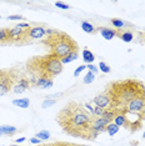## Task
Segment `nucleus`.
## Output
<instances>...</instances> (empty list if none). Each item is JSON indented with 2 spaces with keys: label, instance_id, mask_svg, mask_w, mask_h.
Returning <instances> with one entry per match:
<instances>
[{
  "label": "nucleus",
  "instance_id": "16",
  "mask_svg": "<svg viewBox=\"0 0 145 146\" xmlns=\"http://www.w3.org/2000/svg\"><path fill=\"white\" fill-rule=\"evenodd\" d=\"M13 105L18 106L20 109H28L30 106V100L28 98H24V99H15L13 100Z\"/></svg>",
  "mask_w": 145,
  "mask_h": 146
},
{
  "label": "nucleus",
  "instance_id": "36",
  "mask_svg": "<svg viewBox=\"0 0 145 146\" xmlns=\"http://www.w3.org/2000/svg\"><path fill=\"white\" fill-rule=\"evenodd\" d=\"M26 140L25 137H20V139H16V144H19V142H24Z\"/></svg>",
  "mask_w": 145,
  "mask_h": 146
},
{
  "label": "nucleus",
  "instance_id": "40",
  "mask_svg": "<svg viewBox=\"0 0 145 146\" xmlns=\"http://www.w3.org/2000/svg\"><path fill=\"white\" fill-rule=\"evenodd\" d=\"M144 90H145V84H144Z\"/></svg>",
  "mask_w": 145,
  "mask_h": 146
},
{
  "label": "nucleus",
  "instance_id": "13",
  "mask_svg": "<svg viewBox=\"0 0 145 146\" xmlns=\"http://www.w3.org/2000/svg\"><path fill=\"white\" fill-rule=\"evenodd\" d=\"M18 132V129L11 125H1L0 126V136H13Z\"/></svg>",
  "mask_w": 145,
  "mask_h": 146
},
{
  "label": "nucleus",
  "instance_id": "25",
  "mask_svg": "<svg viewBox=\"0 0 145 146\" xmlns=\"http://www.w3.org/2000/svg\"><path fill=\"white\" fill-rule=\"evenodd\" d=\"M105 111V109H101L99 108V106H94V110H93V114H91V116L93 117H101Z\"/></svg>",
  "mask_w": 145,
  "mask_h": 146
},
{
  "label": "nucleus",
  "instance_id": "5",
  "mask_svg": "<svg viewBox=\"0 0 145 146\" xmlns=\"http://www.w3.org/2000/svg\"><path fill=\"white\" fill-rule=\"evenodd\" d=\"M20 78V71L16 69H0V96L9 94Z\"/></svg>",
  "mask_w": 145,
  "mask_h": 146
},
{
  "label": "nucleus",
  "instance_id": "11",
  "mask_svg": "<svg viewBox=\"0 0 145 146\" xmlns=\"http://www.w3.org/2000/svg\"><path fill=\"white\" fill-rule=\"evenodd\" d=\"M54 81L53 79H47V78H40V79H36V80L33 82V86L35 88H43V89H49L51 88Z\"/></svg>",
  "mask_w": 145,
  "mask_h": 146
},
{
  "label": "nucleus",
  "instance_id": "22",
  "mask_svg": "<svg viewBox=\"0 0 145 146\" xmlns=\"http://www.w3.org/2000/svg\"><path fill=\"white\" fill-rule=\"evenodd\" d=\"M0 44H8V29H0Z\"/></svg>",
  "mask_w": 145,
  "mask_h": 146
},
{
  "label": "nucleus",
  "instance_id": "3",
  "mask_svg": "<svg viewBox=\"0 0 145 146\" xmlns=\"http://www.w3.org/2000/svg\"><path fill=\"white\" fill-rule=\"evenodd\" d=\"M26 72L30 75L29 80L31 85L36 79L47 78V79H54L55 76L61 74L64 70V65L60 59L57 56L47 54V55H39L33 56L25 64Z\"/></svg>",
  "mask_w": 145,
  "mask_h": 146
},
{
  "label": "nucleus",
  "instance_id": "43",
  "mask_svg": "<svg viewBox=\"0 0 145 146\" xmlns=\"http://www.w3.org/2000/svg\"><path fill=\"white\" fill-rule=\"evenodd\" d=\"M144 38H145V35H144Z\"/></svg>",
  "mask_w": 145,
  "mask_h": 146
},
{
  "label": "nucleus",
  "instance_id": "14",
  "mask_svg": "<svg viewBox=\"0 0 145 146\" xmlns=\"http://www.w3.org/2000/svg\"><path fill=\"white\" fill-rule=\"evenodd\" d=\"M113 122L115 125L119 126V127L123 126V127L126 129V126H128V119H126V116H125V114H123V112H118V115L115 116Z\"/></svg>",
  "mask_w": 145,
  "mask_h": 146
},
{
  "label": "nucleus",
  "instance_id": "2",
  "mask_svg": "<svg viewBox=\"0 0 145 146\" xmlns=\"http://www.w3.org/2000/svg\"><path fill=\"white\" fill-rule=\"evenodd\" d=\"M105 91L110 96L111 110L123 112L124 109L129 105L130 101H133L135 96L144 92L145 90H144V82L134 80V79H128V80L111 82Z\"/></svg>",
  "mask_w": 145,
  "mask_h": 146
},
{
  "label": "nucleus",
  "instance_id": "41",
  "mask_svg": "<svg viewBox=\"0 0 145 146\" xmlns=\"http://www.w3.org/2000/svg\"><path fill=\"white\" fill-rule=\"evenodd\" d=\"M0 19H1V16H0Z\"/></svg>",
  "mask_w": 145,
  "mask_h": 146
},
{
  "label": "nucleus",
  "instance_id": "20",
  "mask_svg": "<svg viewBox=\"0 0 145 146\" xmlns=\"http://www.w3.org/2000/svg\"><path fill=\"white\" fill-rule=\"evenodd\" d=\"M81 29L85 31V33H88V34H94L95 31V28L93 25L90 24V23H88V21H83L81 23Z\"/></svg>",
  "mask_w": 145,
  "mask_h": 146
},
{
  "label": "nucleus",
  "instance_id": "4",
  "mask_svg": "<svg viewBox=\"0 0 145 146\" xmlns=\"http://www.w3.org/2000/svg\"><path fill=\"white\" fill-rule=\"evenodd\" d=\"M43 45L47 48L48 54L57 56L60 60L71 52L79 51L78 42L69 34L59 30H55L51 35L45 36L43 40Z\"/></svg>",
  "mask_w": 145,
  "mask_h": 146
},
{
  "label": "nucleus",
  "instance_id": "26",
  "mask_svg": "<svg viewBox=\"0 0 145 146\" xmlns=\"http://www.w3.org/2000/svg\"><path fill=\"white\" fill-rule=\"evenodd\" d=\"M99 69H100V70L103 71L104 74H108V72H110V71H111L110 66H109L106 62H104V61H100V64H99Z\"/></svg>",
  "mask_w": 145,
  "mask_h": 146
},
{
  "label": "nucleus",
  "instance_id": "35",
  "mask_svg": "<svg viewBox=\"0 0 145 146\" xmlns=\"http://www.w3.org/2000/svg\"><path fill=\"white\" fill-rule=\"evenodd\" d=\"M140 116H141V120H144V121H145V104H144L143 110H141V112H140Z\"/></svg>",
  "mask_w": 145,
  "mask_h": 146
},
{
  "label": "nucleus",
  "instance_id": "31",
  "mask_svg": "<svg viewBox=\"0 0 145 146\" xmlns=\"http://www.w3.org/2000/svg\"><path fill=\"white\" fill-rule=\"evenodd\" d=\"M85 69H86V65H80V66H78L76 70L74 71V76H75V78H78V76L80 75V72L83 71V70H85Z\"/></svg>",
  "mask_w": 145,
  "mask_h": 146
},
{
  "label": "nucleus",
  "instance_id": "9",
  "mask_svg": "<svg viewBox=\"0 0 145 146\" xmlns=\"http://www.w3.org/2000/svg\"><path fill=\"white\" fill-rule=\"evenodd\" d=\"M31 86L33 85H31L30 80H29L28 78H25V76H21V78L19 79V81L14 85V88H13L11 91L14 92V94H23L24 91L29 90Z\"/></svg>",
  "mask_w": 145,
  "mask_h": 146
},
{
  "label": "nucleus",
  "instance_id": "12",
  "mask_svg": "<svg viewBox=\"0 0 145 146\" xmlns=\"http://www.w3.org/2000/svg\"><path fill=\"white\" fill-rule=\"evenodd\" d=\"M99 33L103 35L105 40H111L113 38L118 36V30L116 29H110V28H99Z\"/></svg>",
  "mask_w": 145,
  "mask_h": 146
},
{
  "label": "nucleus",
  "instance_id": "32",
  "mask_svg": "<svg viewBox=\"0 0 145 146\" xmlns=\"http://www.w3.org/2000/svg\"><path fill=\"white\" fill-rule=\"evenodd\" d=\"M6 19L8 20H25V18L23 15H9Z\"/></svg>",
  "mask_w": 145,
  "mask_h": 146
},
{
  "label": "nucleus",
  "instance_id": "42",
  "mask_svg": "<svg viewBox=\"0 0 145 146\" xmlns=\"http://www.w3.org/2000/svg\"><path fill=\"white\" fill-rule=\"evenodd\" d=\"M1 146H4V145H1Z\"/></svg>",
  "mask_w": 145,
  "mask_h": 146
},
{
  "label": "nucleus",
  "instance_id": "38",
  "mask_svg": "<svg viewBox=\"0 0 145 146\" xmlns=\"http://www.w3.org/2000/svg\"><path fill=\"white\" fill-rule=\"evenodd\" d=\"M10 146H21V145H18V144H14V145H10Z\"/></svg>",
  "mask_w": 145,
  "mask_h": 146
},
{
  "label": "nucleus",
  "instance_id": "10",
  "mask_svg": "<svg viewBox=\"0 0 145 146\" xmlns=\"http://www.w3.org/2000/svg\"><path fill=\"white\" fill-rule=\"evenodd\" d=\"M108 125H109V122L105 121L103 117H94L91 127H93V131H94L95 136L98 137V135L100 134V132L106 131V126H108Z\"/></svg>",
  "mask_w": 145,
  "mask_h": 146
},
{
  "label": "nucleus",
  "instance_id": "29",
  "mask_svg": "<svg viewBox=\"0 0 145 146\" xmlns=\"http://www.w3.org/2000/svg\"><path fill=\"white\" fill-rule=\"evenodd\" d=\"M40 146H72V144H70V142H53V144L40 145Z\"/></svg>",
  "mask_w": 145,
  "mask_h": 146
},
{
  "label": "nucleus",
  "instance_id": "7",
  "mask_svg": "<svg viewBox=\"0 0 145 146\" xmlns=\"http://www.w3.org/2000/svg\"><path fill=\"white\" fill-rule=\"evenodd\" d=\"M145 104V91L135 96L133 101L129 102V105L124 109L123 112H130V114H140Z\"/></svg>",
  "mask_w": 145,
  "mask_h": 146
},
{
  "label": "nucleus",
  "instance_id": "28",
  "mask_svg": "<svg viewBox=\"0 0 145 146\" xmlns=\"http://www.w3.org/2000/svg\"><path fill=\"white\" fill-rule=\"evenodd\" d=\"M57 102V100H53V99H45V101L43 102V109H48L49 106H53Z\"/></svg>",
  "mask_w": 145,
  "mask_h": 146
},
{
  "label": "nucleus",
  "instance_id": "24",
  "mask_svg": "<svg viewBox=\"0 0 145 146\" xmlns=\"http://www.w3.org/2000/svg\"><path fill=\"white\" fill-rule=\"evenodd\" d=\"M36 137L40 139V140H48V139H50V132L48 130H43V131H39L38 134H36Z\"/></svg>",
  "mask_w": 145,
  "mask_h": 146
},
{
  "label": "nucleus",
  "instance_id": "39",
  "mask_svg": "<svg viewBox=\"0 0 145 146\" xmlns=\"http://www.w3.org/2000/svg\"><path fill=\"white\" fill-rule=\"evenodd\" d=\"M143 137H144V139H145V132H144V134H143Z\"/></svg>",
  "mask_w": 145,
  "mask_h": 146
},
{
  "label": "nucleus",
  "instance_id": "34",
  "mask_svg": "<svg viewBox=\"0 0 145 146\" xmlns=\"http://www.w3.org/2000/svg\"><path fill=\"white\" fill-rule=\"evenodd\" d=\"M30 142H31V144H36V145H39V144H41V140H40V139H38V137H31L30 139Z\"/></svg>",
  "mask_w": 145,
  "mask_h": 146
},
{
  "label": "nucleus",
  "instance_id": "21",
  "mask_svg": "<svg viewBox=\"0 0 145 146\" xmlns=\"http://www.w3.org/2000/svg\"><path fill=\"white\" fill-rule=\"evenodd\" d=\"M119 129H120V127H119L118 125H115L114 122H110V124L106 126V132H108V134L110 135V136H114L118 131H119Z\"/></svg>",
  "mask_w": 145,
  "mask_h": 146
},
{
  "label": "nucleus",
  "instance_id": "30",
  "mask_svg": "<svg viewBox=\"0 0 145 146\" xmlns=\"http://www.w3.org/2000/svg\"><path fill=\"white\" fill-rule=\"evenodd\" d=\"M55 6H58V8H60V9H64V10L70 9V6H69L67 3H61V1H57L55 3Z\"/></svg>",
  "mask_w": 145,
  "mask_h": 146
},
{
  "label": "nucleus",
  "instance_id": "27",
  "mask_svg": "<svg viewBox=\"0 0 145 146\" xmlns=\"http://www.w3.org/2000/svg\"><path fill=\"white\" fill-rule=\"evenodd\" d=\"M111 24H113V26H115L116 29H120L123 28V26L125 25L123 20H120V19H111Z\"/></svg>",
  "mask_w": 145,
  "mask_h": 146
},
{
  "label": "nucleus",
  "instance_id": "19",
  "mask_svg": "<svg viewBox=\"0 0 145 146\" xmlns=\"http://www.w3.org/2000/svg\"><path fill=\"white\" fill-rule=\"evenodd\" d=\"M78 56H79V51H74V52H71V54H69L68 56H65L64 59H61L63 65H64V64H69V62H71V61L76 60Z\"/></svg>",
  "mask_w": 145,
  "mask_h": 146
},
{
  "label": "nucleus",
  "instance_id": "23",
  "mask_svg": "<svg viewBox=\"0 0 145 146\" xmlns=\"http://www.w3.org/2000/svg\"><path fill=\"white\" fill-rule=\"evenodd\" d=\"M94 79H95V74H93L91 71H88L86 75H85L83 79V82L84 84H91V82L94 81Z\"/></svg>",
  "mask_w": 145,
  "mask_h": 146
},
{
  "label": "nucleus",
  "instance_id": "8",
  "mask_svg": "<svg viewBox=\"0 0 145 146\" xmlns=\"http://www.w3.org/2000/svg\"><path fill=\"white\" fill-rule=\"evenodd\" d=\"M91 104H94L95 106H99L101 109H110V105H111V100H110V96L108 95V92L105 91L103 94H99L98 96H95L91 101Z\"/></svg>",
  "mask_w": 145,
  "mask_h": 146
},
{
  "label": "nucleus",
  "instance_id": "15",
  "mask_svg": "<svg viewBox=\"0 0 145 146\" xmlns=\"http://www.w3.org/2000/svg\"><path fill=\"white\" fill-rule=\"evenodd\" d=\"M118 112H119V111L111 110V109H106V110L104 111V114H103V116H101V117H103L105 121H108L109 124H110V122L114 121V119H115V116L118 115Z\"/></svg>",
  "mask_w": 145,
  "mask_h": 146
},
{
  "label": "nucleus",
  "instance_id": "17",
  "mask_svg": "<svg viewBox=\"0 0 145 146\" xmlns=\"http://www.w3.org/2000/svg\"><path fill=\"white\" fill-rule=\"evenodd\" d=\"M83 60L89 65V64H91V62L95 60V55L90 50H88V49H84V50H83Z\"/></svg>",
  "mask_w": 145,
  "mask_h": 146
},
{
  "label": "nucleus",
  "instance_id": "1",
  "mask_svg": "<svg viewBox=\"0 0 145 146\" xmlns=\"http://www.w3.org/2000/svg\"><path fill=\"white\" fill-rule=\"evenodd\" d=\"M93 120L94 117L90 115L85 106L80 102L70 101L68 102L57 115V121L65 134L72 137L95 140L93 131Z\"/></svg>",
  "mask_w": 145,
  "mask_h": 146
},
{
  "label": "nucleus",
  "instance_id": "18",
  "mask_svg": "<svg viewBox=\"0 0 145 146\" xmlns=\"http://www.w3.org/2000/svg\"><path fill=\"white\" fill-rule=\"evenodd\" d=\"M118 36H119L124 42H130V41H133V39H134V35L131 31H123L121 34L118 31Z\"/></svg>",
  "mask_w": 145,
  "mask_h": 146
},
{
  "label": "nucleus",
  "instance_id": "37",
  "mask_svg": "<svg viewBox=\"0 0 145 146\" xmlns=\"http://www.w3.org/2000/svg\"><path fill=\"white\" fill-rule=\"evenodd\" d=\"M72 146H88V145H78V144H72Z\"/></svg>",
  "mask_w": 145,
  "mask_h": 146
},
{
  "label": "nucleus",
  "instance_id": "33",
  "mask_svg": "<svg viewBox=\"0 0 145 146\" xmlns=\"http://www.w3.org/2000/svg\"><path fill=\"white\" fill-rule=\"evenodd\" d=\"M86 68L89 69V71H91L93 74H96V72L99 71V69H98L95 65H93V64H89V65H86Z\"/></svg>",
  "mask_w": 145,
  "mask_h": 146
},
{
  "label": "nucleus",
  "instance_id": "6",
  "mask_svg": "<svg viewBox=\"0 0 145 146\" xmlns=\"http://www.w3.org/2000/svg\"><path fill=\"white\" fill-rule=\"evenodd\" d=\"M47 36V29L44 26H31L28 29H24V33L21 35V39H20V42L19 45H24V44H28L29 41L31 40H35V39H44Z\"/></svg>",
  "mask_w": 145,
  "mask_h": 146
}]
</instances>
